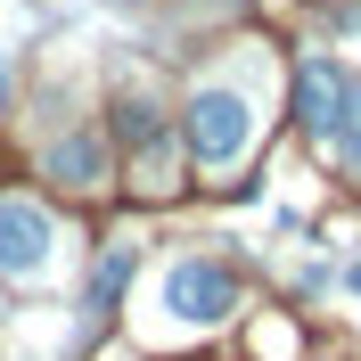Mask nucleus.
I'll return each mask as SVG.
<instances>
[{"label": "nucleus", "instance_id": "1", "mask_svg": "<svg viewBox=\"0 0 361 361\" xmlns=\"http://www.w3.org/2000/svg\"><path fill=\"white\" fill-rule=\"evenodd\" d=\"M180 132H189V157L205 173H238L255 148V99L238 82H197L189 107H180Z\"/></svg>", "mask_w": 361, "mask_h": 361}, {"label": "nucleus", "instance_id": "2", "mask_svg": "<svg viewBox=\"0 0 361 361\" xmlns=\"http://www.w3.org/2000/svg\"><path fill=\"white\" fill-rule=\"evenodd\" d=\"M157 312L173 320V329H214V320L238 312V279H230L214 255H180L157 279Z\"/></svg>", "mask_w": 361, "mask_h": 361}, {"label": "nucleus", "instance_id": "3", "mask_svg": "<svg viewBox=\"0 0 361 361\" xmlns=\"http://www.w3.org/2000/svg\"><path fill=\"white\" fill-rule=\"evenodd\" d=\"M0 271L8 279H49L58 271V222L33 197H0Z\"/></svg>", "mask_w": 361, "mask_h": 361}, {"label": "nucleus", "instance_id": "4", "mask_svg": "<svg viewBox=\"0 0 361 361\" xmlns=\"http://www.w3.org/2000/svg\"><path fill=\"white\" fill-rule=\"evenodd\" d=\"M115 132H123V148H132L140 157V180H148V189H173V148H164V123H157V99H148V90H123V99H115Z\"/></svg>", "mask_w": 361, "mask_h": 361}, {"label": "nucleus", "instance_id": "5", "mask_svg": "<svg viewBox=\"0 0 361 361\" xmlns=\"http://www.w3.org/2000/svg\"><path fill=\"white\" fill-rule=\"evenodd\" d=\"M295 123H304V140H337L345 123V74L329 66V58H304V74H295Z\"/></svg>", "mask_w": 361, "mask_h": 361}, {"label": "nucleus", "instance_id": "6", "mask_svg": "<svg viewBox=\"0 0 361 361\" xmlns=\"http://www.w3.org/2000/svg\"><path fill=\"white\" fill-rule=\"evenodd\" d=\"M49 180H66V189H99V180H107V140H90V132L58 140V148H49Z\"/></svg>", "mask_w": 361, "mask_h": 361}, {"label": "nucleus", "instance_id": "7", "mask_svg": "<svg viewBox=\"0 0 361 361\" xmlns=\"http://www.w3.org/2000/svg\"><path fill=\"white\" fill-rule=\"evenodd\" d=\"M132 238H115L107 255H99V271H90V304H115V295H123V279H132Z\"/></svg>", "mask_w": 361, "mask_h": 361}, {"label": "nucleus", "instance_id": "8", "mask_svg": "<svg viewBox=\"0 0 361 361\" xmlns=\"http://www.w3.org/2000/svg\"><path fill=\"white\" fill-rule=\"evenodd\" d=\"M329 148H337V164H353V173H361V82H345V123H337Z\"/></svg>", "mask_w": 361, "mask_h": 361}, {"label": "nucleus", "instance_id": "9", "mask_svg": "<svg viewBox=\"0 0 361 361\" xmlns=\"http://www.w3.org/2000/svg\"><path fill=\"white\" fill-rule=\"evenodd\" d=\"M0 115H8V58H0Z\"/></svg>", "mask_w": 361, "mask_h": 361}]
</instances>
